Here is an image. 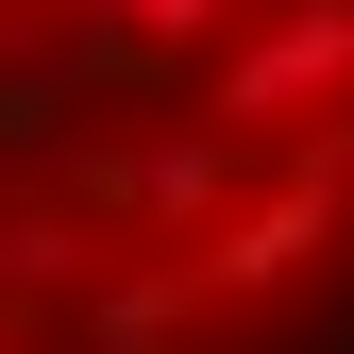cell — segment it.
Masks as SVG:
<instances>
[{
    "mask_svg": "<svg viewBox=\"0 0 354 354\" xmlns=\"http://www.w3.org/2000/svg\"><path fill=\"white\" fill-rule=\"evenodd\" d=\"M354 354V0H0V354Z\"/></svg>",
    "mask_w": 354,
    "mask_h": 354,
    "instance_id": "1",
    "label": "cell"
}]
</instances>
